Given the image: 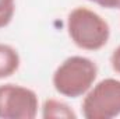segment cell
<instances>
[{"label": "cell", "mask_w": 120, "mask_h": 119, "mask_svg": "<svg viewBox=\"0 0 120 119\" xmlns=\"http://www.w3.org/2000/svg\"><path fill=\"white\" fill-rule=\"evenodd\" d=\"M67 32L77 48L91 52L106 46L110 38L108 21L94 10L81 6L68 13Z\"/></svg>", "instance_id": "1"}, {"label": "cell", "mask_w": 120, "mask_h": 119, "mask_svg": "<svg viewBox=\"0 0 120 119\" xmlns=\"http://www.w3.org/2000/svg\"><path fill=\"white\" fill-rule=\"evenodd\" d=\"M98 66L85 56H70L63 60L53 73V87L60 95L78 98L85 95L95 84Z\"/></svg>", "instance_id": "2"}, {"label": "cell", "mask_w": 120, "mask_h": 119, "mask_svg": "<svg viewBox=\"0 0 120 119\" xmlns=\"http://www.w3.org/2000/svg\"><path fill=\"white\" fill-rule=\"evenodd\" d=\"M85 119H113L120 115V80L105 79L94 84L82 99Z\"/></svg>", "instance_id": "3"}, {"label": "cell", "mask_w": 120, "mask_h": 119, "mask_svg": "<svg viewBox=\"0 0 120 119\" xmlns=\"http://www.w3.org/2000/svg\"><path fill=\"white\" fill-rule=\"evenodd\" d=\"M38 108L39 99L34 90L11 83L0 86L1 119H34Z\"/></svg>", "instance_id": "4"}, {"label": "cell", "mask_w": 120, "mask_h": 119, "mask_svg": "<svg viewBox=\"0 0 120 119\" xmlns=\"http://www.w3.org/2000/svg\"><path fill=\"white\" fill-rule=\"evenodd\" d=\"M21 59L15 48L7 44H0V80L7 79L20 69Z\"/></svg>", "instance_id": "5"}, {"label": "cell", "mask_w": 120, "mask_h": 119, "mask_svg": "<svg viewBox=\"0 0 120 119\" xmlns=\"http://www.w3.org/2000/svg\"><path fill=\"white\" fill-rule=\"evenodd\" d=\"M42 118L43 119H53V118H63V119H75L77 114L63 101L49 98L42 105Z\"/></svg>", "instance_id": "6"}, {"label": "cell", "mask_w": 120, "mask_h": 119, "mask_svg": "<svg viewBox=\"0 0 120 119\" xmlns=\"http://www.w3.org/2000/svg\"><path fill=\"white\" fill-rule=\"evenodd\" d=\"M15 13V0H0V30L7 27Z\"/></svg>", "instance_id": "7"}, {"label": "cell", "mask_w": 120, "mask_h": 119, "mask_svg": "<svg viewBox=\"0 0 120 119\" xmlns=\"http://www.w3.org/2000/svg\"><path fill=\"white\" fill-rule=\"evenodd\" d=\"M92 3L103 7V8H109V10H120V0H90Z\"/></svg>", "instance_id": "8"}, {"label": "cell", "mask_w": 120, "mask_h": 119, "mask_svg": "<svg viewBox=\"0 0 120 119\" xmlns=\"http://www.w3.org/2000/svg\"><path fill=\"white\" fill-rule=\"evenodd\" d=\"M110 64L113 71H116L117 74H120V45L113 51L112 56H110Z\"/></svg>", "instance_id": "9"}]
</instances>
